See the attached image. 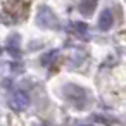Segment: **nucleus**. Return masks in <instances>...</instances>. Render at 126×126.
Listing matches in <instances>:
<instances>
[{"instance_id":"7ed1b4c3","label":"nucleus","mask_w":126,"mask_h":126,"mask_svg":"<svg viewBox=\"0 0 126 126\" xmlns=\"http://www.w3.org/2000/svg\"><path fill=\"white\" fill-rule=\"evenodd\" d=\"M9 105H11V109H14V110H23V109H26V107L30 105V95H28V92H24V90H14V92L11 93Z\"/></svg>"},{"instance_id":"9b49d317","label":"nucleus","mask_w":126,"mask_h":126,"mask_svg":"<svg viewBox=\"0 0 126 126\" xmlns=\"http://www.w3.org/2000/svg\"><path fill=\"white\" fill-rule=\"evenodd\" d=\"M21 69H23V66H21L19 62H17V64H16V62L11 64V71H12V73H21Z\"/></svg>"},{"instance_id":"f8f14e48","label":"nucleus","mask_w":126,"mask_h":126,"mask_svg":"<svg viewBox=\"0 0 126 126\" xmlns=\"http://www.w3.org/2000/svg\"><path fill=\"white\" fill-rule=\"evenodd\" d=\"M81 126H92V124H81Z\"/></svg>"},{"instance_id":"20e7f679","label":"nucleus","mask_w":126,"mask_h":126,"mask_svg":"<svg viewBox=\"0 0 126 126\" xmlns=\"http://www.w3.org/2000/svg\"><path fill=\"white\" fill-rule=\"evenodd\" d=\"M7 54L12 57V59H19L21 57V35L19 33H12L9 38H7Z\"/></svg>"},{"instance_id":"0eeeda50","label":"nucleus","mask_w":126,"mask_h":126,"mask_svg":"<svg viewBox=\"0 0 126 126\" xmlns=\"http://www.w3.org/2000/svg\"><path fill=\"white\" fill-rule=\"evenodd\" d=\"M97 9V0H81V4L78 5V11L83 16H92Z\"/></svg>"},{"instance_id":"1a4fd4ad","label":"nucleus","mask_w":126,"mask_h":126,"mask_svg":"<svg viewBox=\"0 0 126 126\" xmlns=\"http://www.w3.org/2000/svg\"><path fill=\"white\" fill-rule=\"evenodd\" d=\"M92 119H93L95 123H102V124H116V123H117L116 117H110V116H100V114L92 116Z\"/></svg>"},{"instance_id":"6e6552de","label":"nucleus","mask_w":126,"mask_h":126,"mask_svg":"<svg viewBox=\"0 0 126 126\" xmlns=\"http://www.w3.org/2000/svg\"><path fill=\"white\" fill-rule=\"evenodd\" d=\"M73 28H74V33H76L79 38H83V40L88 38V24H86V23L76 21V23H73Z\"/></svg>"},{"instance_id":"39448f33","label":"nucleus","mask_w":126,"mask_h":126,"mask_svg":"<svg viewBox=\"0 0 126 126\" xmlns=\"http://www.w3.org/2000/svg\"><path fill=\"white\" fill-rule=\"evenodd\" d=\"M4 11L12 17V16H23L24 11H28V5L23 0H7L4 2Z\"/></svg>"},{"instance_id":"f03ea898","label":"nucleus","mask_w":126,"mask_h":126,"mask_svg":"<svg viewBox=\"0 0 126 126\" xmlns=\"http://www.w3.org/2000/svg\"><path fill=\"white\" fill-rule=\"evenodd\" d=\"M36 23L45 28V30H59L61 28V21L55 16V12L48 7V5H40L38 12H36Z\"/></svg>"},{"instance_id":"9d476101","label":"nucleus","mask_w":126,"mask_h":126,"mask_svg":"<svg viewBox=\"0 0 126 126\" xmlns=\"http://www.w3.org/2000/svg\"><path fill=\"white\" fill-rule=\"evenodd\" d=\"M57 54H59L57 50H50V52H47V54L42 57V61H40V62H42L43 66H48V64H50V62L55 59V55H57Z\"/></svg>"},{"instance_id":"f257e3e1","label":"nucleus","mask_w":126,"mask_h":126,"mask_svg":"<svg viewBox=\"0 0 126 126\" xmlns=\"http://www.w3.org/2000/svg\"><path fill=\"white\" fill-rule=\"evenodd\" d=\"M62 95L66 98V102H69L71 105H74L76 109H85L90 102L88 98V92L74 83H66L62 86Z\"/></svg>"},{"instance_id":"423d86ee","label":"nucleus","mask_w":126,"mask_h":126,"mask_svg":"<svg viewBox=\"0 0 126 126\" xmlns=\"http://www.w3.org/2000/svg\"><path fill=\"white\" fill-rule=\"evenodd\" d=\"M112 24H114V16H112V12H110L109 9H104L102 14H100V17H98V28H100L102 31H109V30L112 28Z\"/></svg>"}]
</instances>
